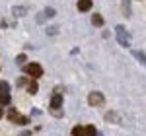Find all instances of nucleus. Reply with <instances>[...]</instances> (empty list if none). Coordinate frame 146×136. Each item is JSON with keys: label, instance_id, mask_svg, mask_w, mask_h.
<instances>
[{"label": "nucleus", "instance_id": "nucleus-1", "mask_svg": "<svg viewBox=\"0 0 146 136\" xmlns=\"http://www.w3.org/2000/svg\"><path fill=\"white\" fill-rule=\"evenodd\" d=\"M117 39H119V43L123 47H131V37H129V33L125 31V27L123 25H117Z\"/></svg>", "mask_w": 146, "mask_h": 136}, {"label": "nucleus", "instance_id": "nucleus-2", "mask_svg": "<svg viewBox=\"0 0 146 136\" xmlns=\"http://www.w3.org/2000/svg\"><path fill=\"white\" fill-rule=\"evenodd\" d=\"M25 72H27L31 78H41V76H43V68L39 66V64H35V62L27 64V66H25Z\"/></svg>", "mask_w": 146, "mask_h": 136}, {"label": "nucleus", "instance_id": "nucleus-3", "mask_svg": "<svg viewBox=\"0 0 146 136\" xmlns=\"http://www.w3.org/2000/svg\"><path fill=\"white\" fill-rule=\"evenodd\" d=\"M8 117H10L12 123H16V125H27V123H29V119H27V117H22V115L18 113L16 109H10Z\"/></svg>", "mask_w": 146, "mask_h": 136}, {"label": "nucleus", "instance_id": "nucleus-4", "mask_svg": "<svg viewBox=\"0 0 146 136\" xmlns=\"http://www.w3.org/2000/svg\"><path fill=\"white\" fill-rule=\"evenodd\" d=\"M88 103L90 105H101L103 103V95H101L100 91H94V93L88 95Z\"/></svg>", "mask_w": 146, "mask_h": 136}, {"label": "nucleus", "instance_id": "nucleus-5", "mask_svg": "<svg viewBox=\"0 0 146 136\" xmlns=\"http://www.w3.org/2000/svg\"><path fill=\"white\" fill-rule=\"evenodd\" d=\"M92 4H94L92 0H78V10L80 12H88L92 8Z\"/></svg>", "mask_w": 146, "mask_h": 136}, {"label": "nucleus", "instance_id": "nucleus-6", "mask_svg": "<svg viewBox=\"0 0 146 136\" xmlns=\"http://www.w3.org/2000/svg\"><path fill=\"white\" fill-rule=\"evenodd\" d=\"M62 105V95H53L51 97V109H58Z\"/></svg>", "mask_w": 146, "mask_h": 136}, {"label": "nucleus", "instance_id": "nucleus-7", "mask_svg": "<svg viewBox=\"0 0 146 136\" xmlns=\"http://www.w3.org/2000/svg\"><path fill=\"white\" fill-rule=\"evenodd\" d=\"M92 23L98 25V27L103 25V16H101V14H94V16H92Z\"/></svg>", "mask_w": 146, "mask_h": 136}, {"label": "nucleus", "instance_id": "nucleus-8", "mask_svg": "<svg viewBox=\"0 0 146 136\" xmlns=\"http://www.w3.org/2000/svg\"><path fill=\"white\" fill-rule=\"evenodd\" d=\"M133 55H135V58H138V60L146 66V55H144V53H140V51H133Z\"/></svg>", "mask_w": 146, "mask_h": 136}, {"label": "nucleus", "instance_id": "nucleus-9", "mask_svg": "<svg viewBox=\"0 0 146 136\" xmlns=\"http://www.w3.org/2000/svg\"><path fill=\"white\" fill-rule=\"evenodd\" d=\"M27 91H29L31 95H33V93H37V82H33V80H31V82L27 84Z\"/></svg>", "mask_w": 146, "mask_h": 136}, {"label": "nucleus", "instance_id": "nucleus-10", "mask_svg": "<svg viewBox=\"0 0 146 136\" xmlns=\"http://www.w3.org/2000/svg\"><path fill=\"white\" fill-rule=\"evenodd\" d=\"M72 136H86L84 134V128H82V126H74V128H72Z\"/></svg>", "mask_w": 146, "mask_h": 136}, {"label": "nucleus", "instance_id": "nucleus-11", "mask_svg": "<svg viewBox=\"0 0 146 136\" xmlns=\"http://www.w3.org/2000/svg\"><path fill=\"white\" fill-rule=\"evenodd\" d=\"M10 103V95L8 93H0V105H8Z\"/></svg>", "mask_w": 146, "mask_h": 136}, {"label": "nucleus", "instance_id": "nucleus-12", "mask_svg": "<svg viewBox=\"0 0 146 136\" xmlns=\"http://www.w3.org/2000/svg\"><path fill=\"white\" fill-rule=\"evenodd\" d=\"M84 134L86 136H96V126H86V128H84Z\"/></svg>", "mask_w": 146, "mask_h": 136}, {"label": "nucleus", "instance_id": "nucleus-13", "mask_svg": "<svg viewBox=\"0 0 146 136\" xmlns=\"http://www.w3.org/2000/svg\"><path fill=\"white\" fill-rule=\"evenodd\" d=\"M105 119H107V121H113V123H117V121H119V117H117L115 113H107V115H105Z\"/></svg>", "mask_w": 146, "mask_h": 136}, {"label": "nucleus", "instance_id": "nucleus-14", "mask_svg": "<svg viewBox=\"0 0 146 136\" xmlns=\"http://www.w3.org/2000/svg\"><path fill=\"white\" fill-rule=\"evenodd\" d=\"M23 12H25L23 8H14V16H22Z\"/></svg>", "mask_w": 146, "mask_h": 136}, {"label": "nucleus", "instance_id": "nucleus-15", "mask_svg": "<svg viewBox=\"0 0 146 136\" xmlns=\"http://www.w3.org/2000/svg\"><path fill=\"white\" fill-rule=\"evenodd\" d=\"M45 14H47V16H55V10H53V8H47Z\"/></svg>", "mask_w": 146, "mask_h": 136}, {"label": "nucleus", "instance_id": "nucleus-16", "mask_svg": "<svg viewBox=\"0 0 146 136\" xmlns=\"http://www.w3.org/2000/svg\"><path fill=\"white\" fill-rule=\"evenodd\" d=\"M16 60H18V62H25V55H20V57L16 58Z\"/></svg>", "mask_w": 146, "mask_h": 136}, {"label": "nucleus", "instance_id": "nucleus-17", "mask_svg": "<svg viewBox=\"0 0 146 136\" xmlns=\"http://www.w3.org/2000/svg\"><path fill=\"white\" fill-rule=\"evenodd\" d=\"M2 117H4V111H2V109H0V119H2Z\"/></svg>", "mask_w": 146, "mask_h": 136}]
</instances>
